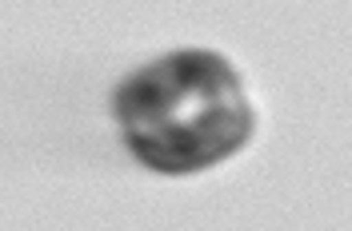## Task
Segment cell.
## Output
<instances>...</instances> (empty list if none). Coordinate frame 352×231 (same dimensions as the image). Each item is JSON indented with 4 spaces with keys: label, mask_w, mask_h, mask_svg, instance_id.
<instances>
[{
    "label": "cell",
    "mask_w": 352,
    "mask_h": 231,
    "mask_svg": "<svg viewBox=\"0 0 352 231\" xmlns=\"http://www.w3.org/2000/svg\"><path fill=\"white\" fill-rule=\"evenodd\" d=\"M112 116L129 151L156 171L184 175L220 164L252 132L241 76L217 52H168L116 88Z\"/></svg>",
    "instance_id": "6da1fadb"
}]
</instances>
